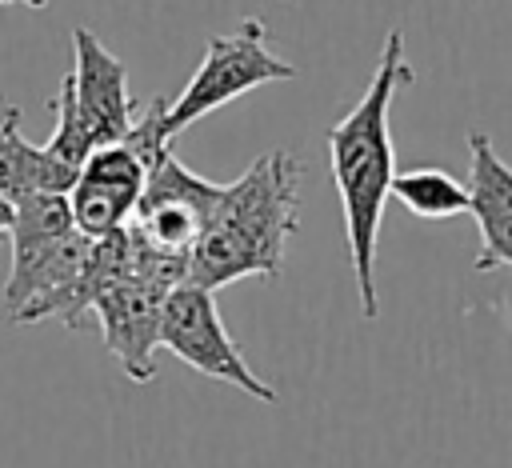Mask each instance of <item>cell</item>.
I'll use <instances>...</instances> for the list:
<instances>
[{
  "mask_svg": "<svg viewBox=\"0 0 512 468\" xmlns=\"http://www.w3.org/2000/svg\"><path fill=\"white\" fill-rule=\"evenodd\" d=\"M416 72L404 60V36L392 28L384 36L376 72L364 88V96L328 128V164H332V184L340 196L344 212V240H348V260L360 292L364 320L380 316V296H376V248H380V220H384V200L392 196L396 180V152H392V100L400 84H408Z\"/></svg>",
  "mask_w": 512,
  "mask_h": 468,
  "instance_id": "obj_1",
  "label": "cell"
},
{
  "mask_svg": "<svg viewBox=\"0 0 512 468\" xmlns=\"http://www.w3.org/2000/svg\"><path fill=\"white\" fill-rule=\"evenodd\" d=\"M300 172L296 152L272 148L224 184L188 256V284L216 292L244 276L276 280L300 224Z\"/></svg>",
  "mask_w": 512,
  "mask_h": 468,
  "instance_id": "obj_2",
  "label": "cell"
},
{
  "mask_svg": "<svg viewBox=\"0 0 512 468\" xmlns=\"http://www.w3.org/2000/svg\"><path fill=\"white\" fill-rule=\"evenodd\" d=\"M292 76H296V68L268 48L264 24L256 16H248L236 32L208 40V52H204L200 68L192 72L184 92L168 104V136L184 132L188 124L204 120L208 112L240 100L244 92L260 88V84L292 80Z\"/></svg>",
  "mask_w": 512,
  "mask_h": 468,
  "instance_id": "obj_3",
  "label": "cell"
},
{
  "mask_svg": "<svg viewBox=\"0 0 512 468\" xmlns=\"http://www.w3.org/2000/svg\"><path fill=\"white\" fill-rule=\"evenodd\" d=\"M160 348H168L176 360H184L188 368L224 380L248 396H256L260 404H280V392L252 372V364L240 356V348L232 344L216 296L200 284H176L164 300V320H160Z\"/></svg>",
  "mask_w": 512,
  "mask_h": 468,
  "instance_id": "obj_4",
  "label": "cell"
},
{
  "mask_svg": "<svg viewBox=\"0 0 512 468\" xmlns=\"http://www.w3.org/2000/svg\"><path fill=\"white\" fill-rule=\"evenodd\" d=\"M224 184H212L204 176H196L192 168H184L172 148L148 168V184H144V196L136 204V216H132V232L164 252V256H176V260H188L216 200H220Z\"/></svg>",
  "mask_w": 512,
  "mask_h": 468,
  "instance_id": "obj_5",
  "label": "cell"
},
{
  "mask_svg": "<svg viewBox=\"0 0 512 468\" xmlns=\"http://www.w3.org/2000/svg\"><path fill=\"white\" fill-rule=\"evenodd\" d=\"M144 184H148V160L132 144L120 140V144L96 148L84 160V168L68 192L76 228L92 240H100L116 228H128L136 216V204L144 196Z\"/></svg>",
  "mask_w": 512,
  "mask_h": 468,
  "instance_id": "obj_6",
  "label": "cell"
},
{
  "mask_svg": "<svg viewBox=\"0 0 512 468\" xmlns=\"http://www.w3.org/2000/svg\"><path fill=\"white\" fill-rule=\"evenodd\" d=\"M172 288H160L152 280L128 276L100 292L92 320L100 324L104 348L116 356L128 380L148 384L156 376V348H160V320H164V300Z\"/></svg>",
  "mask_w": 512,
  "mask_h": 468,
  "instance_id": "obj_7",
  "label": "cell"
},
{
  "mask_svg": "<svg viewBox=\"0 0 512 468\" xmlns=\"http://www.w3.org/2000/svg\"><path fill=\"white\" fill-rule=\"evenodd\" d=\"M72 92H76V108L92 132V144H120L128 136V128L136 124L140 108L128 92V68L120 56H112L104 48V40L88 28L72 32Z\"/></svg>",
  "mask_w": 512,
  "mask_h": 468,
  "instance_id": "obj_8",
  "label": "cell"
},
{
  "mask_svg": "<svg viewBox=\"0 0 512 468\" xmlns=\"http://www.w3.org/2000/svg\"><path fill=\"white\" fill-rule=\"evenodd\" d=\"M468 152V212L480 232V256L472 260V268H512V164L496 152L488 132H468Z\"/></svg>",
  "mask_w": 512,
  "mask_h": 468,
  "instance_id": "obj_9",
  "label": "cell"
},
{
  "mask_svg": "<svg viewBox=\"0 0 512 468\" xmlns=\"http://www.w3.org/2000/svg\"><path fill=\"white\" fill-rule=\"evenodd\" d=\"M76 176L60 168L44 144H32L20 132V108L0 100V196L20 204L32 192H72Z\"/></svg>",
  "mask_w": 512,
  "mask_h": 468,
  "instance_id": "obj_10",
  "label": "cell"
},
{
  "mask_svg": "<svg viewBox=\"0 0 512 468\" xmlns=\"http://www.w3.org/2000/svg\"><path fill=\"white\" fill-rule=\"evenodd\" d=\"M392 196L412 216H420V220H452V216H460V212L472 208L468 184H460L444 168H408V172H396Z\"/></svg>",
  "mask_w": 512,
  "mask_h": 468,
  "instance_id": "obj_11",
  "label": "cell"
},
{
  "mask_svg": "<svg viewBox=\"0 0 512 468\" xmlns=\"http://www.w3.org/2000/svg\"><path fill=\"white\" fill-rule=\"evenodd\" d=\"M52 112H56V128H52L44 152H48L60 168H68L72 176H80V168H84V160L96 152V144H92V132H88V124H84V116H80V108H76V92H72V80H68V76L60 80V88H56V96H52Z\"/></svg>",
  "mask_w": 512,
  "mask_h": 468,
  "instance_id": "obj_12",
  "label": "cell"
},
{
  "mask_svg": "<svg viewBox=\"0 0 512 468\" xmlns=\"http://www.w3.org/2000/svg\"><path fill=\"white\" fill-rule=\"evenodd\" d=\"M12 220H16V204L8 196H0V240H8L12 232Z\"/></svg>",
  "mask_w": 512,
  "mask_h": 468,
  "instance_id": "obj_13",
  "label": "cell"
},
{
  "mask_svg": "<svg viewBox=\"0 0 512 468\" xmlns=\"http://www.w3.org/2000/svg\"><path fill=\"white\" fill-rule=\"evenodd\" d=\"M0 4H28V8H44L48 0H0Z\"/></svg>",
  "mask_w": 512,
  "mask_h": 468,
  "instance_id": "obj_14",
  "label": "cell"
}]
</instances>
